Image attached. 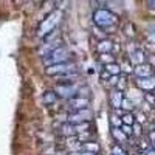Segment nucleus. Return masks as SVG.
Returning a JSON list of instances; mask_svg holds the SVG:
<instances>
[{
  "instance_id": "nucleus-24",
  "label": "nucleus",
  "mask_w": 155,
  "mask_h": 155,
  "mask_svg": "<svg viewBox=\"0 0 155 155\" xmlns=\"http://www.w3.org/2000/svg\"><path fill=\"white\" fill-rule=\"evenodd\" d=\"M126 78H120V81H118V84H116L115 87H116V90H118V92H123V90L126 88Z\"/></svg>"
},
{
  "instance_id": "nucleus-32",
  "label": "nucleus",
  "mask_w": 155,
  "mask_h": 155,
  "mask_svg": "<svg viewBox=\"0 0 155 155\" xmlns=\"http://www.w3.org/2000/svg\"><path fill=\"white\" fill-rule=\"evenodd\" d=\"M81 155H92V153H81Z\"/></svg>"
},
{
  "instance_id": "nucleus-26",
  "label": "nucleus",
  "mask_w": 155,
  "mask_h": 155,
  "mask_svg": "<svg viewBox=\"0 0 155 155\" xmlns=\"http://www.w3.org/2000/svg\"><path fill=\"white\" fill-rule=\"evenodd\" d=\"M118 81H120V76H112L110 78V84L112 85H116V84H118Z\"/></svg>"
},
{
  "instance_id": "nucleus-15",
  "label": "nucleus",
  "mask_w": 155,
  "mask_h": 155,
  "mask_svg": "<svg viewBox=\"0 0 155 155\" xmlns=\"http://www.w3.org/2000/svg\"><path fill=\"white\" fill-rule=\"evenodd\" d=\"M44 102L47 106H50V104H54L56 102V99H58V95H56V92L54 90H47V92L44 93Z\"/></svg>"
},
{
  "instance_id": "nucleus-5",
  "label": "nucleus",
  "mask_w": 155,
  "mask_h": 155,
  "mask_svg": "<svg viewBox=\"0 0 155 155\" xmlns=\"http://www.w3.org/2000/svg\"><path fill=\"white\" fill-rule=\"evenodd\" d=\"M93 118V112L90 109H82V110H76L70 112L68 115V121L70 124H81V123H90V120Z\"/></svg>"
},
{
  "instance_id": "nucleus-14",
  "label": "nucleus",
  "mask_w": 155,
  "mask_h": 155,
  "mask_svg": "<svg viewBox=\"0 0 155 155\" xmlns=\"http://www.w3.org/2000/svg\"><path fill=\"white\" fill-rule=\"evenodd\" d=\"M121 67L118 65V64H109V65H104V71H107L110 76H120L121 74Z\"/></svg>"
},
{
  "instance_id": "nucleus-9",
  "label": "nucleus",
  "mask_w": 155,
  "mask_h": 155,
  "mask_svg": "<svg viewBox=\"0 0 155 155\" xmlns=\"http://www.w3.org/2000/svg\"><path fill=\"white\" fill-rule=\"evenodd\" d=\"M137 87L141 88L143 92H152V90H155V76L144 78V79H137Z\"/></svg>"
},
{
  "instance_id": "nucleus-33",
  "label": "nucleus",
  "mask_w": 155,
  "mask_h": 155,
  "mask_svg": "<svg viewBox=\"0 0 155 155\" xmlns=\"http://www.w3.org/2000/svg\"><path fill=\"white\" fill-rule=\"evenodd\" d=\"M152 106H153V109H155V101H153V104H152Z\"/></svg>"
},
{
  "instance_id": "nucleus-21",
  "label": "nucleus",
  "mask_w": 155,
  "mask_h": 155,
  "mask_svg": "<svg viewBox=\"0 0 155 155\" xmlns=\"http://www.w3.org/2000/svg\"><path fill=\"white\" fill-rule=\"evenodd\" d=\"M73 126H74L76 134H85L90 129V123H81V124H73Z\"/></svg>"
},
{
  "instance_id": "nucleus-30",
  "label": "nucleus",
  "mask_w": 155,
  "mask_h": 155,
  "mask_svg": "<svg viewBox=\"0 0 155 155\" xmlns=\"http://www.w3.org/2000/svg\"><path fill=\"white\" fill-rule=\"evenodd\" d=\"M146 99L150 102V104H153V101H155V98H153V96H150V95H146Z\"/></svg>"
},
{
  "instance_id": "nucleus-34",
  "label": "nucleus",
  "mask_w": 155,
  "mask_h": 155,
  "mask_svg": "<svg viewBox=\"0 0 155 155\" xmlns=\"http://www.w3.org/2000/svg\"><path fill=\"white\" fill-rule=\"evenodd\" d=\"M153 150H155V143H153Z\"/></svg>"
},
{
  "instance_id": "nucleus-25",
  "label": "nucleus",
  "mask_w": 155,
  "mask_h": 155,
  "mask_svg": "<svg viewBox=\"0 0 155 155\" xmlns=\"http://www.w3.org/2000/svg\"><path fill=\"white\" fill-rule=\"evenodd\" d=\"M121 130L124 132V135H126L127 138L134 134V130H132V126H124V124H123V126H121Z\"/></svg>"
},
{
  "instance_id": "nucleus-31",
  "label": "nucleus",
  "mask_w": 155,
  "mask_h": 155,
  "mask_svg": "<svg viewBox=\"0 0 155 155\" xmlns=\"http://www.w3.org/2000/svg\"><path fill=\"white\" fill-rule=\"evenodd\" d=\"M146 155H155V150H153V147H152V149H149V150L146 152Z\"/></svg>"
},
{
  "instance_id": "nucleus-6",
  "label": "nucleus",
  "mask_w": 155,
  "mask_h": 155,
  "mask_svg": "<svg viewBox=\"0 0 155 155\" xmlns=\"http://www.w3.org/2000/svg\"><path fill=\"white\" fill-rule=\"evenodd\" d=\"M59 17H61V12H58V11H54V12H51V14L41 23V28H39V31H41V34H44V36H47L48 33H51V31H54L56 30V23H58V20H59Z\"/></svg>"
},
{
  "instance_id": "nucleus-22",
  "label": "nucleus",
  "mask_w": 155,
  "mask_h": 155,
  "mask_svg": "<svg viewBox=\"0 0 155 155\" xmlns=\"http://www.w3.org/2000/svg\"><path fill=\"white\" fill-rule=\"evenodd\" d=\"M110 124H112V127L121 129V126H123L121 116H118V115H112V116H110Z\"/></svg>"
},
{
  "instance_id": "nucleus-28",
  "label": "nucleus",
  "mask_w": 155,
  "mask_h": 155,
  "mask_svg": "<svg viewBox=\"0 0 155 155\" xmlns=\"http://www.w3.org/2000/svg\"><path fill=\"white\" fill-rule=\"evenodd\" d=\"M149 65H150L152 68L155 67V54H152V56L149 58Z\"/></svg>"
},
{
  "instance_id": "nucleus-7",
  "label": "nucleus",
  "mask_w": 155,
  "mask_h": 155,
  "mask_svg": "<svg viewBox=\"0 0 155 155\" xmlns=\"http://www.w3.org/2000/svg\"><path fill=\"white\" fill-rule=\"evenodd\" d=\"M88 104H90L88 98H84V96H74V98L68 99V107H70L71 112L82 110V109H88Z\"/></svg>"
},
{
  "instance_id": "nucleus-1",
  "label": "nucleus",
  "mask_w": 155,
  "mask_h": 155,
  "mask_svg": "<svg viewBox=\"0 0 155 155\" xmlns=\"http://www.w3.org/2000/svg\"><path fill=\"white\" fill-rule=\"evenodd\" d=\"M68 59H70V50L65 45H58L56 48L48 51V53L44 56V62H45L47 67L56 65V64L68 62Z\"/></svg>"
},
{
  "instance_id": "nucleus-13",
  "label": "nucleus",
  "mask_w": 155,
  "mask_h": 155,
  "mask_svg": "<svg viewBox=\"0 0 155 155\" xmlns=\"http://www.w3.org/2000/svg\"><path fill=\"white\" fill-rule=\"evenodd\" d=\"M112 48H113V42H112V41H107V39H104V41H101V42L96 45V50L99 51L101 54L110 53Z\"/></svg>"
},
{
  "instance_id": "nucleus-19",
  "label": "nucleus",
  "mask_w": 155,
  "mask_h": 155,
  "mask_svg": "<svg viewBox=\"0 0 155 155\" xmlns=\"http://www.w3.org/2000/svg\"><path fill=\"white\" fill-rule=\"evenodd\" d=\"M99 62L109 65V64H115V56L112 53H106V54H99Z\"/></svg>"
},
{
  "instance_id": "nucleus-2",
  "label": "nucleus",
  "mask_w": 155,
  "mask_h": 155,
  "mask_svg": "<svg viewBox=\"0 0 155 155\" xmlns=\"http://www.w3.org/2000/svg\"><path fill=\"white\" fill-rule=\"evenodd\" d=\"M93 22L99 28H112L118 23V16L109 9H96L93 12Z\"/></svg>"
},
{
  "instance_id": "nucleus-16",
  "label": "nucleus",
  "mask_w": 155,
  "mask_h": 155,
  "mask_svg": "<svg viewBox=\"0 0 155 155\" xmlns=\"http://www.w3.org/2000/svg\"><path fill=\"white\" fill-rule=\"evenodd\" d=\"M112 137L118 141V143H126L127 141V137L124 135V132L121 129H116V127H112Z\"/></svg>"
},
{
  "instance_id": "nucleus-20",
  "label": "nucleus",
  "mask_w": 155,
  "mask_h": 155,
  "mask_svg": "<svg viewBox=\"0 0 155 155\" xmlns=\"http://www.w3.org/2000/svg\"><path fill=\"white\" fill-rule=\"evenodd\" d=\"M134 102L130 101V99H129V98H124L123 99V104H121V109L124 110V113H130L132 110H134Z\"/></svg>"
},
{
  "instance_id": "nucleus-12",
  "label": "nucleus",
  "mask_w": 155,
  "mask_h": 155,
  "mask_svg": "<svg viewBox=\"0 0 155 155\" xmlns=\"http://www.w3.org/2000/svg\"><path fill=\"white\" fill-rule=\"evenodd\" d=\"M82 152L84 153H92V155H96L99 152V144L96 141H84L82 146H81Z\"/></svg>"
},
{
  "instance_id": "nucleus-4",
  "label": "nucleus",
  "mask_w": 155,
  "mask_h": 155,
  "mask_svg": "<svg viewBox=\"0 0 155 155\" xmlns=\"http://www.w3.org/2000/svg\"><path fill=\"white\" fill-rule=\"evenodd\" d=\"M73 71H78L76 70V64H73V62L56 64V65H51V67L45 68V73L48 76H56V78H61L64 74H68V73H73Z\"/></svg>"
},
{
  "instance_id": "nucleus-10",
  "label": "nucleus",
  "mask_w": 155,
  "mask_h": 155,
  "mask_svg": "<svg viewBox=\"0 0 155 155\" xmlns=\"http://www.w3.org/2000/svg\"><path fill=\"white\" fill-rule=\"evenodd\" d=\"M123 99H124V93H123V92H118V90L112 92V95H110V104H112V107H113L115 110L121 109Z\"/></svg>"
},
{
  "instance_id": "nucleus-17",
  "label": "nucleus",
  "mask_w": 155,
  "mask_h": 155,
  "mask_svg": "<svg viewBox=\"0 0 155 155\" xmlns=\"http://www.w3.org/2000/svg\"><path fill=\"white\" fill-rule=\"evenodd\" d=\"M61 134L62 135H65V137H70V135H76V130H74V126L67 123V124H64L61 127Z\"/></svg>"
},
{
  "instance_id": "nucleus-11",
  "label": "nucleus",
  "mask_w": 155,
  "mask_h": 155,
  "mask_svg": "<svg viewBox=\"0 0 155 155\" xmlns=\"http://www.w3.org/2000/svg\"><path fill=\"white\" fill-rule=\"evenodd\" d=\"M130 61L135 64V67H137V65H141V64H146L144 51L141 50V48H135V50L132 51V54H130Z\"/></svg>"
},
{
  "instance_id": "nucleus-18",
  "label": "nucleus",
  "mask_w": 155,
  "mask_h": 155,
  "mask_svg": "<svg viewBox=\"0 0 155 155\" xmlns=\"http://www.w3.org/2000/svg\"><path fill=\"white\" fill-rule=\"evenodd\" d=\"M121 121H123L124 126H134V124L137 123L135 116H134L132 113H123V115H121Z\"/></svg>"
},
{
  "instance_id": "nucleus-27",
  "label": "nucleus",
  "mask_w": 155,
  "mask_h": 155,
  "mask_svg": "<svg viewBox=\"0 0 155 155\" xmlns=\"http://www.w3.org/2000/svg\"><path fill=\"white\" fill-rule=\"evenodd\" d=\"M134 127H135V134H137V135H140V134H141V126H140V123H135V124H134Z\"/></svg>"
},
{
  "instance_id": "nucleus-3",
  "label": "nucleus",
  "mask_w": 155,
  "mask_h": 155,
  "mask_svg": "<svg viewBox=\"0 0 155 155\" xmlns=\"http://www.w3.org/2000/svg\"><path fill=\"white\" fill-rule=\"evenodd\" d=\"M54 92H56V95H58V96H61V98L71 99V98L78 96V93H79V87H78L74 82L61 81L59 84H56Z\"/></svg>"
},
{
  "instance_id": "nucleus-29",
  "label": "nucleus",
  "mask_w": 155,
  "mask_h": 155,
  "mask_svg": "<svg viewBox=\"0 0 155 155\" xmlns=\"http://www.w3.org/2000/svg\"><path fill=\"white\" fill-rule=\"evenodd\" d=\"M147 6L152 8V9H155V0H149V2H147Z\"/></svg>"
},
{
  "instance_id": "nucleus-8",
  "label": "nucleus",
  "mask_w": 155,
  "mask_h": 155,
  "mask_svg": "<svg viewBox=\"0 0 155 155\" xmlns=\"http://www.w3.org/2000/svg\"><path fill=\"white\" fill-rule=\"evenodd\" d=\"M134 74L137 76V79H144V78H150L153 76V68L149 64H141L134 68Z\"/></svg>"
},
{
  "instance_id": "nucleus-23",
  "label": "nucleus",
  "mask_w": 155,
  "mask_h": 155,
  "mask_svg": "<svg viewBox=\"0 0 155 155\" xmlns=\"http://www.w3.org/2000/svg\"><path fill=\"white\" fill-rule=\"evenodd\" d=\"M112 155H127V152H126L120 144H116V146L112 147Z\"/></svg>"
}]
</instances>
